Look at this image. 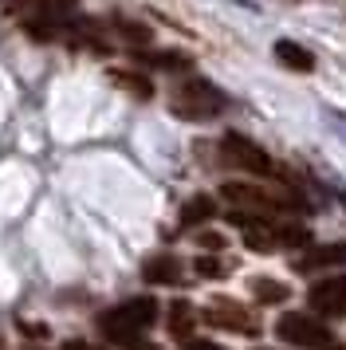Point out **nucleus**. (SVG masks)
Wrapping results in <instances>:
<instances>
[{
	"label": "nucleus",
	"instance_id": "nucleus-1",
	"mask_svg": "<svg viewBox=\"0 0 346 350\" xmlns=\"http://www.w3.org/2000/svg\"><path fill=\"white\" fill-rule=\"evenodd\" d=\"M157 299L154 295H134V299L118 303V307H110L98 315V331L107 334L110 342H118V347H130V342H138L142 331H150L157 319Z\"/></svg>",
	"mask_w": 346,
	"mask_h": 350
},
{
	"label": "nucleus",
	"instance_id": "nucleus-2",
	"mask_svg": "<svg viewBox=\"0 0 346 350\" xmlns=\"http://www.w3.org/2000/svg\"><path fill=\"white\" fill-rule=\"evenodd\" d=\"M220 193H224V201H228V205H236L240 213H256V217H271V213H299V208H303V201H299L291 189H283V185L264 189V185H252V181H228Z\"/></svg>",
	"mask_w": 346,
	"mask_h": 350
},
{
	"label": "nucleus",
	"instance_id": "nucleus-3",
	"mask_svg": "<svg viewBox=\"0 0 346 350\" xmlns=\"http://www.w3.org/2000/svg\"><path fill=\"white\" fill-rule=\"evenodd\" d=\"M170 107H173V114L185 118V122H204V118H217V114L224 111V95H220L209 79H185V83L173 87Z\"/></svg>",
	"mask_w": 346,
	"mask_h": 350
},
{
	"label": "nucleus",
	"instance_id": "nucleus-4",
	"mask_svg": "<svg viewBox=\"0 0 346 350\" xmlns=\"http://www.w3.org/2000/svg\"><path fill=\"white\" fill-rule=\"evenodd\" d=\"M276 338L287 342V347H299V350H327L334 342V334L327 331V323L307 315V311H283L276 319Z\"/></svg>",
	"mask_w": 346,
	"mask_h": 350
},
{
	"label": "nucleus",
	"instance_id": "nucleus-5",
	"mask_svg": "<svg viewBox=\"0 0 346 350\" xmlns=\"http://www.w3.org/2000/svg\"><path fill=\"white\" fill-rule=\"evenodd\" d=\"M220 150H224V161L236 165V170H244V174H256V177H271L276 174V161L267 158V150L264 146H256L252 138H244V134H224Z\"/></svg>",
	"mask_w": 346,
	"mask_h": 350
},
{
	"label": "nucleus",
	"instance_id": "nucleus-6",
	"mask_svg": "<svg viewBox=\"0 0 346 350\" xmlns=\"http://www.w3.org/2000/svg\"><path fill=\"white\" fill-rule=\"evenodd\" d=\"M307 303H311L315 319H338V315H346V275H327V280L311 284Z\"/></svg>",
	"mask_w": 346,
	"mask_h": 350
},
{
	"label": "nucleus",
	"instance_id": "nucleus-7",
	"mask_svg": "<svg viewBox=\"0 0 346 350\" xmlns=\"http://www.w3.org/2000/svg\"><path fill=\"white\" fill-rule=\"evenodd\" d=\"M204 323H213V327H228L236 334H256V319H248V311L240 307L236 299H213L204 307Z\"/></svg>",
	"mask_w": 346,
	"mask_h": 350
},
{
	"label": "nucleus",
	"instance_id": "nucleus-8",
	"mask_svg": "<svg viewBox=\"0 0 346 350\" xmlns=\"http://www.w3.org/2000/svg\"><path fill=\"white\" fill-rule=\"evenodd\" d=\"M142 280H146V284H161V287L181 284V260L173 252H154L142 264Z\"/></svg>",
	"mask_w": 346,
	"mask_h": 350
},
{
	"label": "nucleus",
	"instance_id": "nucleus-9",
	"mask_svg": "<svg viewBox=\"0 0 346 350\" xmlns=\"http://www.w3.org/2000/svg\"><path fill=\"white\" fill-rule=\"evenodd\" d=\"M346 264V244H323L311 248L307 256L295 260V271H319V268H343Z\"/></svg>",
	"mask_w": 346,
	"mask_h": 350
},
{
	"label": "nucleus",
	"instance_id": "nucleus-10",
	"mask_svg": "<svg viewBox=\"0 0 346 350\" xmlns=\"http://www.w3.org/2000/svg\"><path fill=\"white\" fill-rule=\"evenodd\" d=\"M217 217V201L213 197H189L185 205H181V213H177V221H181V228H197V224L213 221Z\"/></svg>",
	"mask_w": 346,
	"mask_h": 350
},
{
	"label": "nucleus",
	"instance_id": "nucleus-11",
	"mask_svg": "<svg viewBox=\"0 0 346 350\" xmlns=\"http://www.w3.org/2000/svg\"><path fill=\"white\" fill-rule=\"evenodd\" d=\"M276 59L291 71H315V55L295 40H276Z\"/></svg>",
	"mask_w": 346,
	"mask_h": 350
},
{
	"label": "nucleus",
	"instance_id": "nucleus-12",
	"mask_svg": "<svg viewBox=\"0 0 346 350\" xmlns=\"http://www.w3.org/2000/svg\"><path fill=\"white\" fill-rule=\"evenodd\" d=\"M110 79L118 83L122 91H130L134 98H154V83L146 75H138V71H110Z\"/></svg>",
	"mask_w": 346,
	"mask_h": 350
},
{
	"label": "nucleus",
	"instance_id": "nucleus-13",
	"mask_svg": "<svg viewBox=\"0 0 346 350\" xmlns=\"http://www.w3.org/2000/svg\"><path fill=\"white\" fill-rule=\"evenodd\" d=\"M252 291H256V299H260V303H283L287 295H291V287H287V284H280V280H267V275L252 280Z\"/></svg>",
	"mask_w": 346,
	"mask_h": 350
},
{
	"label": "nucleus",
	"instance_id": "nucleus-14",
	"mask_svg": "<svg viewBox=\"0 0 346 350\" xmlns=\"http://www.w3.org/2000/svg\"><path fill=\"white\" fill-rule=\"evenodd\" d=\"M193 323H197L193 307H189L185 299H177V303L170 307V331H173V338H185V334L193 331Z\"/></svg>",
	"mask_w": 346,
	"mask_h": 350
},
{
	"label": "nucleus",
	"instance_id": "nucleus-15",
	"mask_svg": "<svg viewBox=\"0 0 346 350\" xmlns=\"http://www.w3.org/2000/svg\"><path fill=\"white\" fill-rule=\"evenodd\" d=\"M193 268H197V275H204V280L228 275V264H224L220 256H197V260H193Z\"/></svg>",
	"mask_w": 346,
	"mask_h": 350
},
{
	"label": "nucleus",
	"instance_id": "nucleus-16",
	"mask_svg": "<svg viewBox=\"0 0 346 350\" xmlns=\"http://www.w3.org/2000/svg\"><path fill=\"white\" fill-rule=\"evenodd\" d=\"M114 28H118V36L130 40V44H150V28H138L134 20H114Z\"/></svg>",
	"mask_w": 346,
	"mask_h": 350
},
{
	"label": "nucleus",
	"instance_id": "nucleus-17",
	"mask_svg": "<svg viewBox=\"0 0 346 350\" xmlns=\"http://www.w3.org/2000/svg\"><path fill=\"white\" fill-rule=\"evenodd\" d=\"M150 64H157V67H170V71H177V67H189V59L185 55H177V51H157V55H146Z\"/></svg>",
	"mask_w": 346,
	"mask_h": 350
},
{
	"label": "nucleus",
	"instance_id": "nucleus-18",
	"mask_svg": "<svg viewBox=\"0 0 346 350\" xmlns=\"http://www.w3.org/2000/svg\"><path fill=\"white\" fill-rule=\"evenodd\" d=\"M201 248H217V252H220V248H224V237H220V232H204Z\"/></svg>",
	"mask_w": 346,
	"mask_h": 350
},
{
	"label": "nucleus",
	"instance_id": "nucleus-19",
	"mask_svg": "<svg viewBox=\"0 0 346 350\" xmlns=\"http://www.w3.org/2000/svg\"><path fill=\"white\" fill-rule=\"evenodd\" d=\"M189 350H224V347H217V342H204V338H193V342H189Z\"/></svg>",
	"mask_w": 346,
	"mask_h": 350
},
{
	"label": "nucleus",
	"instance_id": "nucleus-20",
	"mask_svg": "<svg viewBox=\"0 0 346 350\" xmlns=\"http://www.w3.org/2000/svg\"><path fill=\"white\" fill-rule=\"evenodd\" d=\"M126 350H157V347H150L146 338H138V342H130V347H126Z\"/></svg>",
	"mask_w": 346,
	"mask_h": 350
},
{
	"label": "nucleus",
	"instance_id": "nucleus-21",
	"mask_svg": "<svg viewBox=\"0 0 346 350\" xmlns=\"http://www.w3.org/2000/svg\"><path fill=\"white\" fill-rule=\"evenodd\" d=\"M327 350H343V347H338V342H330V347H327Z\"/></svg>",
	"mask_w": 346,
	"mask_h": 350
}]
</instances>
